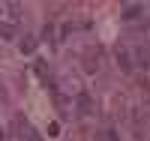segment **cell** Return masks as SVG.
Returning a JSON list of instances; mask_svg holds the SVG:
<instances>
[{
  "mask_svg": "<svg viewBox=\"0 0 150 141\" xmlns=\"http://www.w3.org/2000/svg\"><path fill=\"white\" fill-rule=\"evenodd\" d=\"M81 66H84V72H96L99 69V48L96 45H87L81 51Z\"/></svg>",
  "mask_w": 150,
  "mask_h": 141,
  "instance_id": "cell-1",
  "label": "cell"
},
{
  "mask_svg": "<svg viewBox=\"0 0 150 141\" xmlns=\"http://www.w3.org/2000/svg\"><path fill=\"white\" fill-rule=\"evenodd\" d=\"M75 108H78V114L90 117V114H96V102H93L90 93H78V99H75Z\"/></svg>",
  "mask_w": 150,
  "mask_h": 141,
  "instance_id": "cell-2",
  "label": "cell"
},
{
  "mask_svg": "<svg viewBox=\"0 0 150 141\" xmlns=\"http://www.w3.org/2000/svg\"><path fill=\"white\" fill-rule=\"evenodd\" d=\"M141 15H144V6L141 3H123V9H120V18L123 21H135Z\"/></svg>",
  "mask_w": 150,
  "mask_h": 141,
  "instance_id": "cell-3",
  "label": "cell"
},
{
  "mask_svg": "<svg viewBox=\"0 0 150 141\" xmlns=\"http://www.w3.org/2000/svg\"><path fill=\"white\" fill-rule=\"evenodd\" d=\"M117 66L123 69V72H132V54H129V48H117Z\"/></svg>",
  "mask_w": 150,
  "mask_h": 141,
  "instance_id": "cell-4",
  "label": "cell"
},
{
  "mask_svg": "<svg viewBox=\"0 0 150 141\" xmlns=\"http://www.w3.org/2000/svg\"><path fill=\"white\" fill-rule=\"evenodd\" d=\"M18 48H21V54H33L36 51V36H21V42H18Z\"/></svg>",
  "mask_w": 150,
  "mask_h": 141,
  "instance_id": "cell-5",
  "label": "cell"
},
{
  "mask_svg": "<svg viewBox=\"0 0 150 141\" xmlns=\"http://www.w3.org/2000/svg\"><path fill=\"white\" fill-rule=\"evenodd\" d=\"M15 36H18L15 24H0V39H15Z\"/></svg>",
  "mask_w": 150,
  "mask_h": 141,
  "instance_id": "cell-6",
  "label": "cell"
},
{
  "mask_svg": "<svg viewBox=\"0 0 150 141\" xmlns=\"http://www.w3.org/2000/svg\"><path fill=\"white\" fill-rule=\"evenodd\" d=\"M102 141H120L117 129H105V132H102Z\"/></svg>",
  "mask_w": 150,
  "mask_h": 141,
  "instance_id": "cell-7",
  "label": "cell"
},
{
  "mask_svg": "<svg viewBox=\"0 0 150 141\" xmlns=\"http://www.w3.org/2000/svg\"><path fill=\"white\" fill-rule=\"evenodd\" d=\"M42 36L48 42H54V24H45V30H42Z\"/></svg>",
  "mask_w": 150,
  "mask_h": 141,
  "instance_id": "cell-8",
  "label": "cell"
},
{
  "mask_svg": "<svg viewBox=\"0 0 150 141\" xmlns=\"http://www.w3.org/2000/svg\"><path fill=\"white\" fill-rule=\"evenodd\" d=\"M24 141H42V135H39V132H33V129H27V135H24Z\"/></svg>",
  "mask_w": 150,
  "mask_h": 141,
  "instance_id": "cell-9",
  "label": "cell"
},
{
  "mask_svg": "<svg viewBox=\"0 0 150 141\" xmlns=\"http://www.w3.org/2000/svg\"><path fill=\"white\" fill-rule=\"evenodd\" d=\"M60 132V123H48V138H54Z\"/></svg>",
  "mask_w": 150,
  "mask_h": 141,
  "instance_id": "cell-10",
  "label": "cell"
},
{
  "mask_svg": "<svg viewBox=\"0 0 150 141\" xmlns=\"http://www.w3.org/2000/svg\"><path fill=\"white\" fill-rule=\"evenodd\" d=\"M3 138H6V132H3V129H0V141H3Z\"/></svg>",
  "mask_w": 150,
  "mask_h": 141,
  "instance_id": "cell-11",
  "label": "cell"
}]
</instances>
